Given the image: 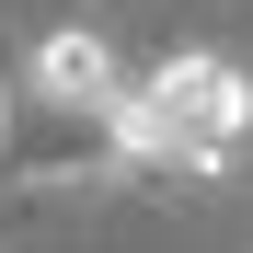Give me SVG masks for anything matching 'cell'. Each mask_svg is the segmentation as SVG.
<instances>
[{
  "label": "cell",
  "instance_id": "1",
  "mask_svg": "<svg viewBox=\"0 0 253 253\" xmlns=\"http://www.w3.org/2000/svg\"><path fill=\"white\" fill-rule=\"evenodd\" d=\"M253 138V69L219 46H173L138 69V92L104 126V173H173V184H219Z\"/></svg>",
  "mask_w": 253,
  "mask_h": 253
},
{
  "label": "cell",
  "instance_id": "2",
  "mask_svg": "<svg viewBox=\"0 0 253 253\" xmlns=\"http://www.w3.org/2000/svg\"><path fill=\"white\" fill-rule=\"evenodd\" d=\"M138 92V69L115 58V35L104 23H46L23 46V104L35 115H58V126H81V138L104 150V126H115V104Z\"/></svg>",
  "mask_w": 253,
  "mask_h": 253
}]
</instances>
